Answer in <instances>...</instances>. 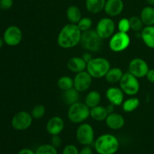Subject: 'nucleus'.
<instances>
[{
    "mask_svg": "<svg viewBox=\"0 0 154 154\" xmlns=\"http://www.w3.org/2000/svg\"><path fill=\"white\" fill-rule=\"evenodd\" d=\"M79 99L80 93L74 87L66 91H63V100L68 105H72L79 102Z\"/></svg>",
    "mask_w": 154,
    "mask_h": 154,
    "instance_id": "24",
    "label": "nucleus"
},
{
    "mask_svg": "<svg viewBox=\"0 0 154 154\" xmlns=\"http://www.w3.org/2000/svg\"><path fill=\"white\" fill-rule=\"evenodd\" d=\"M106 107L97 105L93 108H90V117L94 120L98 122L105 121L108 115Z\"/></svg>",
    "mask_w": 154,
    "mask_h": 154,
    "instance_id": "21",
    "label": "nucleus"
},
{
    "mask_svg": "<svg viewBox=\"0 0 154 154\" xmlns=\"http://www.w3.org/2000/svg\"><path fill=\"white\" fill-rule=\"evenodd\" d=\"M65 128V122L62 117L54 116L49 119L46 125L47 132L51 135H60Z\"/></svg>",
    "mask_w": 154,
    "mask_h": 154,
    "instance_id": "15",
    "label": "nucleus"
},
{
    "mask_svg": "<svg viewBox=\"0 0 154 154\" xmlns=\"http://www.w3.org/2000/svg\"><path fill=\"white\" fill-rule=\"evenodd\" d=\"M82 57L83 59H84V61L86 62V63H89V62L90 61V60H92V59L93 58V56H92V54H90V52H89V51H87V52H86V53H84V54H83L82 55Z\"/></svg>",
    "mask_w": 154,
    "mask_h": 154,
    "instance_id": "39",
    "label": "nucleus"
},
{
    "mask_svg": "<svg viewBox=\"0 0 154 154\" xmlns=\"http://www.w3.org/2000/svg\"><path fill=\"white\" fill-rule=\"evenodd\" d=\"M23 38V33L20 29L17 26H10L8 27L3 34L5 43L11 47L19 45Z\"/></svg>",
    "mask_w": 154,
    "mask_h": 154,
    "instance_id": "12",
    "label": "nucleus"
},
{
    "mask_svg": "<svg viewBox=\"0 0 154 154\" xmlns=\"http://www.w3.org/2000/svg\"><path fill=\"white\" fill-rule=\"evenodd\" d=\"M106 0H86V8L90 13L98 14L104 10Z\"/></svg>",
    "mask_w": 154,
    "mask_h": 154,
    "instance_id": "23",
    "label": "nucleus"
},
{
    "mask_svg": "<svg viewBox=\"0 0 154 154\" xmlns=\"http://www.w3.org/2000/svg\"><path fill=\"white\" fill-rule=\"evenodd\" d=\"M14 5V0H0V9L3 11H8L12 8Z\"/></svg>",
    "mask_w": 154,
    "mask_h": 154,
    "instance_id": "35",
    "label": "nucleus"
},
{
    "mask_svg": "<svg viewBox=\"0 0 154 154\" xmlns=\"http://www.w3.org/2000/svg\"><path fill=\"white\" fill-rule=\"evenodd\" d=\"M79 154H93V150L90 146H84L79 150Z\"/></svg>",
    "mask_w": 154,
    "mask_h": 154,
    "instance_id": "37",
    "label": "nucleus"
},
{
    "mask_svg": "<svg viewBox=\"0 0 154 154\" xmlns=\"http://www.w3.org/2000/svg\"><path fill=\"white\" fill-rule=\"evenodd\" d=\"M57 86L63 91L74 87V80L69 76H62L57 81Z\"/></svg>",
    "mask_w": 154,
    "mask_h": 154,
    "instance_id": "28",
    "label": "nucleus"
},
{
    "mask_svg": "<svg viewBox=\"0 0 154 154\" xmlns=\"http://www.w3.org/2000/svg\"><path fill=\"white\" fill-rule=\"evenodd\" d=\"M129 72L136 77L137 78H142L146 77L150 70L148 64L141 58H135L130 61L129 64Z\"/></svg>",
    "mask_w": 154,
    "mask_h": 154,
    "instance_id": "11",
    "label": "nucleus"
},
{
    "mask_svg": "<svg viewBox=\"0 0 154 154\" xmlns=\"http://www.w3.org/2000/svg\"><path fill=\"white\" fill-rule=\"evenodd\" d=\"M129 23H130V29L132 31L136 32H140L142 31L144 25L140 17L132 16L129 18Z\"/></svg>",
    "mask_w": 154,
    "mask_h": 154,
    "instance_id": "29",
    "label": "nucleus"
},
{
    "mask_svg": "<svg viewBox=\"0 0 154 154\" xmlns=\"http://www.w3.org/2000/svg\"><path fill=\"white\" fill-rule=\"evenodd\" d=\"M123 74L124 73L120 68H111L105 76V78L107 82H108L109 84H115L120 82Z\"/></svg>",
    "mask_w": 154,
    "mask_h": 154,
    "instance_id": "22",
    "label": "nucleus"
},
{
    "mask_svg": "<svg viewBox=\"0 0 154 154\" xmlns=\"http://www.w3.org/2000/svg\"><path fill=\"white\" fill-rule=\"evenodd\" d=\"M94 148L98 154H115L120 148V142L111 134H103L94 141Z\"/></svg>",
    "mask_w": 154,
    "mask_h": 154,
    "instance_id": "2",
    "label": "nucleus"
},
{
    "mask_svg": "<svg viewBox=\"0 0 154 154\" xmlns=\"http://www.w3.org/2000/svg\"><path fill=\"white\" fill-rule=\"evenodd\" d=\"M140 105V100L139 99L136 97L132 96L129 99L123 101L122 104V108L124 112L130 113L136 110Z\"/></svg>",
    "mask_w": 154,
    "mask_h": 154,
    "instance_id": "27",
    "label": "nucleus"
},
{
    "mask_svg": "<svg viewBox=\"0 0 154 154\" xmlns=\"http://www.w3.org/2000/svg\"><path fill=\"white\" fill-rule=\"evenodd\" d=\"M46 112V108L43 105H37L33 107L31 111V115L33 119L39 120L45 116Z\"/></svg>",
    "mask_w": 154,
    "mask_h": 154,
    "instance_id": "31",
    "label": "nucleus"
},
{
    "mask_svg": "<svg viewBox=\"0 0 154 154\" xmlns=\"http://www.w3.org/2000/svg\"><path fill=\"white\" fill-rule=\"evenodd\" d=\"M80 45L89 52H97L103 45V39L97 34L96 30L90 29L82 32Z\"/></svg>",
    "mask_w": 154,
    "mask_h": 154,
    "instance_id": "5",
    "label": "nucleus"
},
{
    "mask_svg": "<svg viewBox=\"0 0 154 154\" xmlns=\"http://www.w3.org/2000/svg\"><path fill=\"white\" fill-rule=\"evenodd\" d=\"M146 78L148 80V81L154 84V69H150V70L147 72V75H146Z\"/></svg>",
    "mask_w": 154,
    "mask_h": 154,
    "instance_id": "38",
    "label": "nucleus"
},
{
    "mask_svg": "<svg viewBox=\"0 0 154 154\" xmlns=\"http://www.w3.org/2000/svg\"><path fill=\"white\" fill-rule=\"evenodd\" d=\"M111 69L110 62L104 57L93 58L87 64V72L93 78L100 79L105 78L106 74Z\"/></svg>",
    "mask_w": 154,
    "mask_h": 154,
    "instance_id": "3",
    "label": "nucleus"
},
{
    "mask_svg": "<svg viewBox=\"0 0 154 154\" xmlns=\"http://www.w3.org/2000/svg\"><path fill=\"white\" fill-rule=\"evenodd\" d=\"M102 99V96L99 92L96 90H92L89 92L85 97V102L84 103L90 108H93L94 107L99 105Z\"/></svg>",
    "mask_w": 154,
    "mask_h": 154,
    "instance_id": "26",
    "label": "nucleus"
},
{
    "mask_svg": "<svg viewBox=\"0 0 154 154\" xmlns=\"http://www.w3.org/2000/svg\"><path fill=\"white\" fill-rule=\"evenodd\" d=\"M115 31V23L111 17H103L98 22L96 32L102 39L111 38Z\"/></svg>",
    "mask_w": 154,
    "mask_h": 154,
    "instance_id": "10",
    "label": "nucleus"
},
{
    "mask_svg": "<svg viewBox=\"0 0 154 154\" xmlns=\"http://www.w3.org/2000/svg\"><path fill=\"white\" fill-rule=\"evenodd\" d=\"M140 18L144 26H154V8L153 6H146L141 10Z\"/></svg>",
    "mask_w": 154,
    "mask_h": 154,
    "instance_id": "20",
    "label": "nucleus"
},
{
    "mask_svg": "<svg viewBox=\"0 0 154 154\" xmlns=\"http://www.w3.org/2000/svg\"><path fill=\"white\" fill-rule=\"evenodd\" d=\"M87 64L84 59L80 57H72L67 62V68L73 73H79L87 69Z\"/></svg>",
    "mask_w": 154,
    "mask_h": 154,
    "instance_id": "18",
    "label": "nucleus"
},
{
    "mask_svg": "<svg viewBox=\"0 0 154 154\" xmlns=\"http://www.w3.org/2000/svg\"><path fill=\"white\" fill-rule=\"evenodd\" d=\"M62 154H79V150L74 144H68L63 148Z\"/></svg>",
    "mask_w": 154,
    "mask_h": 154,
    "instance_id": "34",
    "label": "nucleus"
},
{
    "mask_svg": "<svg viewBox=\"0 0 154 154\" xmlns=\"http://www.w3.org/2000/svg\"><path fill=\"white\" fill-rule=\"evenodd\" d=\"M107 126L113 130H119L125 125V119L121 114L113 112L109 114L105 120Z\"/></svg>",
    "mask_w": 154,
    "mask_h": 154,
    "instance_id": "17",
    "label": "nucleus"
},
{
    "mask_svg": "<svg viewBox=\"0 0 154 154\" xmlns=\"http://www.w3.org/2000/svg\"><path fill=\"white\" fill-rule=\"evenodd\" d=\"M31 114L25 111H19L14 115L11 119V126L15 130L24 131L31 126L32 123Z\"/></svg>",
    "mask_w": 154,
    "mask_h": 154,
    "instance_id": "9",
    "label": "nucleus"
},
{
    "mask_svg": "<svg viewBox=\"0 0 154 154\" xmlns=\"http://www.w3.org/2000/svg\"><path fill=\"white\" fill-rule=\"evenodd\" d=\"M4 43H5V42H4V40H3V38H0V49H1V48L3 47Z\"/></svg>",
    "mask_w": 154,
    "mask_h": 154,
    "instance_id": "43",
    "label": "nucleus"
},
{
    "mask_svg": "<svg viewBox=\"0 0 154 154\" xmlns=\"http://www.w3.org/2000/svg\"><path fill=\"white\" fill-rule=\"evenodd\" d=\"M105 96L109 102L114 106H119L124 101V93L119 87H111L105 92Z\"/></svg>",
    "mask_w": 154,
    "mask_h": 154,
    "instance_id": "16",
    "label": "nucleus"
},
{
    "mask_svg": "<svg viewBox=\"0 0 154 154\" xmlns=\"http://www.w3.org/2000/svg\"><path fill=\"white\" fill-rule=\"evenodd\" d=\"M0 10H1V9H0Z\"/></svg>",
    "mask_w": 154,
    "mask_h": 154,
    "instance_id": "44",
    "label": "nucleus"
},
{
    "mask_svg": "<svg viewBox=\"0 0 154 154\" xmlns=\"http://www.w3.org/2000/svg\"><path fill=\"white\" fill-rule=\"evenodd\" d=\"M17 154H35V152L29 148H23L17 152Z\"/></svg>",
    "mask_w": 154,
    "mask_h": 154,
    "instance_id": "40",
    "label": "nucleus"
},
{
    "mask_svg": "<svg viewBox=\"0 0 154 154\" xmlns=\"http://www.w3.org/2000/svg\"><path fill=\"white\" fill-rule=\"evenodd\" d=\"M120 88L123 90L124 94L130 96H135L140 90L138 78L129 72L124 73L120 81Z\"/></svg>",
    "mask_w": 154,
    "mask_h": 154,
    "instance_id": "6",
    "label": "nucleus"
},
{
    "mask_svg": "<svg viewBox=\"0 0 154 154\" xmlns=\"http://www.w3.org/2000/svg\"><path fill=\"white\" fill-rule=\"evenodd\" d=\"M124 9V3L123 0H106L105 11V14L110 17H114L123 12Z\"/></svg>",
    "mask_w": 154,
    "mask_h": 154,
    "instance_id": "14",
    "label": "nucleus"
},
{
    "mask_svg": "<svg viewBox=\"0 0 154 154\" xmlns=\"http://www.w3.org/2000/svg\"><path fill=\"white\" fill-rule=\"evenodd\" d=\"M141 38L146 46L154 49V26H145L141 32Z\"/></svg>",
    "mask_w": 154,
    "mask_h": 154,
    "instance_id": "19",
    "label": "nucleus"
},
{
    "mask_svg": "<svg viewBox=\"0 0 154 154\" xmlns=\"http://www.w3.org/2000/svg\"><path fill=\"white\" fill-rule=\"evenodd\" d=\"M51 144L56 148H59L62 144V139L59 135H52L51 139Z\"/></svg>",
    "mask_w": 154,
    "mask_h": 154,
    "instance_id": "36",
    "label": "nucleus"
},
{
    "mask_svg": "<svg viewBox=\"0 0 154 154\" xmlns=\"http://www.w3.org/2000/svg\"><path fill=\"white\" fill-rule=\"evenodd\" d=\"M76 139L83 146H90L95 141V132L93 126L87 123H82L76 130Z\"/></svg>",
    "mask_w": 154,
    "mask_h": 154,
    "instance_id": "7",
    "label": "nucleus"
},
{
    "mask_svg": "<svg viewBox=\"0 0 154 154\" xmlns=\"http://www.w3.org/2000/svg\"><path fill=\"white\" fill-rule=\"evenodd\" d=\"M117 28H118L119 32H126L127 33L130 29V23H129V20L128 18H122L118 23L117 25Z\"/></svg>",
    "mask_w": 154,
    "mask_h": 154,
    "instance_id": "33",
    "label": "nucleus"
},
{
    "mask_svg": "<svg viewBox=\"0 0 154 154\" xmlns=\"http://www.w3.org/2000/svg\"><path fill=\"white\" fill-rule=\"evenodd\" d=\"M78 28L80 29L82 32L91 29V27L93 26V20L90 17H82L80 20L79 22L77 23Z\"/></svg>",
    "mask_w": 154,
    "mask_h": 154,
    "instance_id": "32",
    "label": "nucleus"
},
{
    "mask_svg": "<svg viewBox=\"0 0 154 154\" xmlns=\"http://www.w3.org/2000/svg\"><path fill=\"white\" fill-rule=\"evenodd\" d=\"M68 119L73 123H82L90 116V108L83 102H78L69 105L67 113Z\"/></svg>",
    "mask_w": 154,
    "mask_h": 154,
    "instance_id": "4",
    "label": "nucleus"
},
{
    "mask_svg": "<svg viewBox=\"0 0 154 154\" xmlns=\"http://www.w3.org/2000/svg\"><path fill=\"white\" fill-rule=\"evenodd\" d=\"M130 42V37L127 33L118 32L111 37L109 48L115 53L122 52L129 48Z\"/></svg>",
    "mask_w": 154,
    "mask_h": 154,
    "instance_id": "8",
    "label": "nucleus"
},
{
    "mask_svg": "<svg viewBox=\"0 0 154 154\" xmlns=\"http://www.w3.org/2000/svg\"><path fill=\"white\" fill-rule=\"evenodd\" d=\"M107 111H108V114H111V113L114 112V105H112V104L110 103V105L106 107Z\"/></svg>",
    "mask_w": 154,
    "mask_h": 154,
    "instance_id": "41",
    "label": "nucleus"
},
{
    "mask_svg": "<svg viewBox=\"0 0 154 154\" xmlns=\"http://www.w3.org/2000/svg\"><path fill=\"white\" fill-rule=\"evenodd\" d=\"M147 4L150 6H154V0H146Z\"/></svg>",
    "mask_w": 154,
    "mask_h": 154,
    "instance_id": "42",
    "label": "nucleus"
},
{
    "mask_svg": "<svg viewBox=\"0 0 154 154\" xmlns=\"http://www.w3.org/2000/svg\"><path fill=\"white\" fill-rule=\"evenodd\" d=\"M82 32L77 24L69 23L61 29L57 37V44L63 49H70L79 45Z\"/></svg>",
    "mask_w": 154,
    "mask_h": 154,
    "instance_id": "1",
    "label": "nucleus"
},
{
    "mask_svg": "<svg viewBox=\"0 0 154 154\" xmlns=\"http://www.w3.org/2000/svg\"><path fill=\"white\" fill-rule=\"evenodd\" d=\"M66 16L71 23L77 24L82 18V14L77 5H70L66 10Z\"/></svg>",
    "mask_w": 154,
    "mask_h": 154,
    "instance_id": "25",
    "label": "nucleus"
},
{
    "mask_svg": "<svg viewBox=\"0 0 154 154\" xmlns=\"http://www.w3.org/2000/svg\"><path fill=\"white\" fill-rule=\"evenodd\" d=\"M73 80L74 88L76 89L79 93H84L88 90L93 82V78L87 71L77 73Z\"/></svg>",
    "mask_w": 154,
    "mask_h": 154,
    "instance_id": "13",
    "label": "nucleus"
},
{
    "mask_svg": "<svg viewBox=\"0 0 154 154\" xmlns=\"http://www.w3.org/2000/svg\"><path fill=\"white\" fill-rule=\"evenodd\" d=\"M35 154H58L57 148L51 144H45L39 146L35 150Z\"/></svg>",
    "mask_w": 154,
    "mask_h": 154,
    "instance_id": "30",
    "label": "nucleus"
}]
</instances>
